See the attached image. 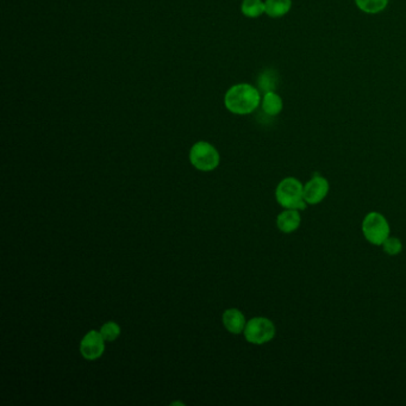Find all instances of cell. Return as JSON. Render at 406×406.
I'll return each instance as SVG.
<instances>
[{
	"instance_id": "6da1fadb",
	"label": "cell",
	"mask_w": 406,
	"mask_h": 406,
	"mask_svg": "<svg viewBox=\"0 0 406 406\" xmlns=\"http://www.w3.org/2000/svg\"><path fill=\"white\" fill-rule=\"evenodd\" d=\"M260 91L249 84L231 86L224 95V105L234 115H250L260 107Z\"/></svg>"
},
{
	"instance_id": "7a4b0ae2",
	"label": "cell",
	"mask_w": 406,
	"mask_h": 406,
	"mask_svg": "<svg viewBox=\"0 0 406 406\" xmlns=\"http://www.w3.org/2000/svg\"><path fill=\"white\" fill-rule=\"evenodd\" d=\"M275 199L284 209H306V201L304 199V184L295 176H287L279 183L275 188Z\"/></svg>"
},
{
	"instance_id": "3957f363",
	"label": "cell",
	"mask_w": 406,
	"mask_h": 406,
	"mask_svg": "<svg viewBox=\"0 0 406 406\" xmlns=\"http://www.w3.org/2000/svg\"><path fill=\"white\" fill-rule=\"evenodd\" d=\"M361 230L366 241L378 247H381L391 236L389 221L384 214L378 211H371L365 216L361 224Z\"/></svg>"
},
{
	"instance_id": "277c9868",
	"label": "cell",
	"mask_w": 406,
	"mask_h": 406,
	"mask_svg": "<svg viewBox=\"0 0 406 406\" xmlns=\"http://www.w3.org/2000/svg\"><path fill=\"white\" fill-rule=\"evenodd\" d=\"M190 161L198 171H214L221 163L219 150L209 142L201 141L193 145L190 150Z\"/></svg>"
},
{
	"instance_id": "5b68a950",
	"label": "cell",
	"mask_w": 406,
	"mask_h": 406,
	"mask_svg": "<svg viewBox=\"0 0 406 406\" xmlns=\"http://www.w3.org/2000/svg\"><path fill=\"white\" fill-rule=\"evenodd\" d=\"M244 338L252 344H265L275 338L277 328L270 318L266 317H254L250 321L247 322L244 328Z\"/></svg>"
},
{
	"instance_id": "8992f818",
	"label": "cell",
	"mask_w": 406,
	"mask_h": 406,
	"mask_svg": "<svg viewBox=\"0 0 406 406\" xmlns=\"http://www.w3.org/2000/svg\"><path fill=\"white\" fill-rule=\"evenodd\" d=\"M330 184L324 176H315L304 184V199L308 205H317L328 197Z\"/></svg>"
},
{
	"instance_id": "52a82bcc",
	"label": "cell",
	"mask_w": 406,
	"mask_h": 406,
	"mask_svg": "<svg viewBox=\"0 0 406 406\" xmlns=\"http://www.w3.org/2000/svg\"><path fill=\"white\" fill-rule=\"evenodd\" d=\"M105 342L107 341L104 340L100 331L98 333L95 330H91L86 333L80 342L82 358L90 361L99 359L105 351Z\"/></svg>"
},
{
	"instance_id": "ba28073f",
	"label": "cell",
	"mask_w": 406,
	"mask_h": 406,
	"mask_svg": "<svg viewBox=\"0 0 406 406\" xmlns=\"http://www.w3.org/2000/svg\"><path fill=\"white\" fill-rule=\"evenodd\" d=\"M302 224L299 210L284 209L277 217V227L284 234H292L298 230Z\"/></svg>"
},
{
	"instance_id": "9c48e42d",
	"label": "cell",
	"mask_w": 406,
	"mask_h": 406,
	"mask_svg": "<svg viewBox=\"0 0 406 406\" xmlns=\"http://www.w3.org/2000/svg\"><path fill=\"white\" fill-rule=\"evenodd\" d=\"M222 320L225 329L229 333H235V335L243 333L244 328L247 325L246 317L237 308H228V310H225L223 313Z\"/></svg>"
},
{
	"instance_id": "30bf717a",
	"label": "cell",
	"mask_w": 406,
	"mask_h": 406,
	"mask_svg": "<svg viewBox=\"0 0 406 406\" xmlns=\"http://www.w3.org/2000/svg\"><path fill=\"white\" fill-rule=\"evenodd\" d=\"M261 107L266 115L274 117L282 111L284 103H282V97L272 91V92L264 94V97L261 99Z\"/></svg>"
},
{
	"instance_id": "8fae6325",
	"label": "cell",
	"mask_w": 406,
	"mask_h": 406,
	"mask_svg": "<svg viewBox=\"0 0 406 406\" xmlns=\"http://www.w3.org/2000/svg\"><path fill=\"white\" fill-rule=\"evenodd\" d=\"M266 15L270 18L284 17L291 11L292 0H266Z\"/></svg>"
},
{
	"instance_id": "7c38bea8",
	"label": "cell",
	"mask_w": 406,
	"mask_h": 406,
	"mask_svg": "<svg viewBox=\"0 0 406 406\" xmlns=\"http://www.w3.org/2000/svg\"><path fill=\"white\" fill-rule=\"evenodd\" d=\"M277 82H278V75L275 73V71L266 69L257 79L259 91L264 92V94L267 93V92H272V91L275 90Z\"/></svg>"
},
{
	"instance_id": "4fadbf2b",
	"label": "cell",
	"mask_w": 406,
	"mask_h": 406,
	"mask_svg": "<svg viewBox=\"0 0 406 406\" xmlns=\"http://www.w3.org/2000/svg\"><path fill=\"white\" fill-rule=\"evenodd\" d=\"M389 0H355V4L362 12L368 15L380 13L387 8Z\"/></svg>"
},
{
	"instance_id": "5bb4252c",
	"label": "cell",
	"mask_w": 406,
	"mask_h": 406,
	"mask_svg": "<svg viewBox=\"0 0 406 406\" xmlns=\"http://www.w3.org/2000/svg\"><path fill=\"white\" fill-rule=\"evenodd\" d=\"M241 11L246 17L257 18L266 13L265 1L262 0H243Z\"/></svg>"
},
{
	"instance_id": "9a60e30c",
	"label": "cell",
	"mask_w": 406,
	"mask_h": 406,
	"mask_svg": "<svg viewBox=\"0 0 406 406\" xmlns=\"http://www.w3.org/2000/svg\"><path fill=\"white\" fill-rule=\"evenodd\" d=\"M100 333L107 342H113L120 338V326L115 322H107L105 324L102 325Z\"/></svg>"
},
{
	"instance_id": "2e32d148",
	"label": "cell",
	"mask_w": 406,
	"mask_h": 406,
	"mask_svg": "<svg viewBox=\"0 0 406 406\" xmlns=\"http://www.w3.org/2000/svg\"><path fill=\"white\" fill-rule=\"evenodd\" d=\"M381 248L389 257H397L403 252V242L398 237L389 236V239L382 243Z\"/></svg>"
}]
</instances>
